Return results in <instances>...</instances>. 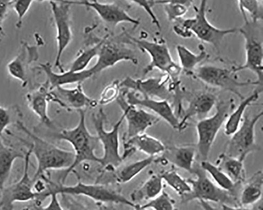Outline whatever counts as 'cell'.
<instances>
[{"instance_id": "cell-45", "label": "cell", "mask_w": 263, "mask_h": 210, "mask_svg": "<svg viewBox=\"0 0 263 210\" xmlns=\"http://www.w3.org/2000/svg\"><path fill=\"white\" fill-rule=\"evenodd\" d=\"M67 210H90L71 199L69 195H61Z\"/></svg>"}, {"instance_id": "cell-33", "label": "cell", "mask_w": 263, "mask_h": 210, "mask_svg": "<svg viewBox=\"0 0 263 210\" xmlns=\"http://www.w3.org/2000/svg\"><path fill=\"white\" fill-rule=\"evenodd\" d=\"M109 35L104 36L93 46L86 48L80 51L73 61L69 70L80 72L86 70L92 60L98 57L102 45Z\"/></svg>"}, {"instance_id": "cell-17", "label": "cell", "mask_w": 263, "mask_h": 210, "mask_svg": "<svg viewBox=\"0 0 263 210\" xmlns=\"http://www.w3.org/2000/svg\"><path fill=\"white\" fill-rule=\"evenodd\" d=\"M70 5L84 6L95 11L102 21L112 28L122 23L139 26L140 20L130 16L126 10L116 3H102L96 1H66Z\"/></svg>"}, {"instance_id": "cell-19", "label": "cell", "mask_w": 263, "mask_h": 210, "mask_svg": "<svg viewBox=\"0 0 263 210\" xmlns=\"http://www.w3.org/2000/svg\"><path fill=\"white\" fill-rule=\"evenodd\" d=\"M123 91L129 104L150 110L153 114L164 120L173 129L179 131L180 120L168 101L142 97L134 92Z\"/></svg>"}, {"instance_id": "cell-15", "label": "cell", "mask_w": 263, "mask_h": 210, "mask_svg": "<svg viewBox=\"0 0 263 210\" xmlns=\"http://www.w3.org/2000/svg\"><path fill=\"white\" fill-rule=\"evenodd\" d=\"M56 29L57 51L54 62L56 68L64 72L61 59L66 49L71 44L73 33L70 19L71 5L66 1L50 2Z\"/></svg>"}, {"instance_id": "cell-40", "label": "cell", "mask_w": 263, "mask_h": 210, "mask_svg": "<svg viewBox=\"0 0 263 210\" xmlns=\"http://www.w3.org/2000/svg\"><path fill=\"white\" fill-rule=\"evenodd\" d=\"M33 1H13L12 8L17 16L16 27L20 29L23 26V20L31 8Z\"/></svg>"}, {"instance_id": "cell-6", "label": "cell", "mask_w": 263, "mask_h": 210, "mask_svg": "<svg viewBox=\"0 0 263 210\" xmlns=\"http://www.w3.org/2000/svg\"><path fill=\"white\" fill-rule=\"evenodd\" d=\"M215 113L211 117L199 120L196 125L197 136V149L202 161L208 160L212 145L218 133L234 110L231 100L217 101Z\"/></svg>"}, {"instance_id": "cell-20", "label": "cell", "mask_w": 263, "mask_h": 210, "mask_svg": "<svg viewBox=\"0 0 263 210\" xmlns=\"http://www.w3.org/2000/svg\"><path fill=\"white\" fill-rule=\"evenodd\" d=\"M38 47L27 42H22L21 50L17 55L7 66V71L13 78L20 81L23 87L29 82L30 68L39 59Z\"/></svg>"}, {"instance_id": "cell-41", "label": "cell", "mask_w": 263, "mask_h": 210, "mask_svg": "<svg viewBox=\"0 0 263 210\" xmlns=\"http://www.w3.org/2000/svg\"><path fill=\"white\" fill-rule=\"evenodd\" d=\"M138 6L142 8L150 16L152 23L155 25L159 30H161V24L158 18L153 11V8L156 6V1H139V2H131Z\"/></svg>"}, {"instance_id": "cell-44", "label": "cell", "mask_w": 263, "mask_h": 210, "mask_svg": "<svg viewBox=\"0 0 263 210\" xmlns=\"http://www.w3.org/2000/svg\"><path fill=\"white\" fill-rule=\"evenodd\" d=\"M13 1H0V35L3 33V25L12 9Z\"/></svg>"}, {"instance_id": "cell-16", "label": "cell", "mask_w": 263, "mask_h": 210, "mask_svg": "<svg viewBox=\"0 0 263 210\" xmlns=\"http://www.w3.org/2000/svg\"><path fill=\"white\" fill-rule=\"evenodd\" d=\"M117 101L122 111L127 123V131L123 139L145 133L146 130L158 123L161 119L143 108L129 104L126 100L124 91Z\"/></svg>"}, {"instance_id": "cell-29", "label": "cell", "mask_w": 263, "mask_h": 210, "mask_svg": "<svg viewBox=\"0 0 263 210\" xmlns=\"http://www.w3.org/2000/svg\"><path fill=\"white\" fill-rule=\"evenodd\" d=\"M176 50L180 62L179 66L182 71L188 75L192 76L200 63L209 57V54L203 47H201L199 53H193L182 45H178Z\"/></svg>"}, {"instance_id": "cell-49", "label": "cell", "mask_w": 263, "mask_h": 210, "mask_svg": "<svg viewBox=\"0 0 263 210\" xmlns=\"http://www.w3.org/2000/svg\"><path fill=\"white\" fill-rule=\"evenodd\" d=\"M0 210H2V204L1 201H0Z\"/></svg>"}, {"instance_id": "cell-21", "label": "cell", "mask_w": 263, "mask_h": 210, "mask_svg": "<svg viewBox=\"0 0 263 210\" xmlns=\"http://www.w3.org/2000/svg\"><path fill=\"white\" fill-rule=\"evenodd\" d=\"M217 97L210 92H203L196 94L190 100L187 107L183 110L179 117L180 132L183 131L188 121L193 117L202 120L206 117L216 106Z\"/></svg>"}, {"instance_id": "cell-47", "label": "cell", "mask_w": 263, "mask_h": 210, "mask_svg": "<svg viewBox=\"0 0 263 210\" xmlns=\"http://www.w3.org/2000/svg\"><path fill=\"white\" fill-rule=\"evenodd\" d=\"M198 201L203 210H219L216 207L210 204L208 202L201 200H198Z\"/></svg>"}, {"instance_id": "cell-34", "label": "cell", "mask_w": 263, "mask_h": 210, "mask_svg": "<svg viewBox=\"0 0 263 210\" xmlns=\"http://www.w3.org/2000/svg\"><path fill=\"white\" fill-rule=\"evenodd\" d=\"M200 166L213 180V182L223 190L232 194L235 184L220 167L208 160L202 161Z\"/></svg>"}, {"instance_id": "cell-18", "label": "cell", "mask_w": 263, "mask_h": 210, "mask_svg": "<svg viewBox=\"0 0 263 210\" xmlns=\"http://www.w3.org/2000/svg\"><path fill=\"white\" fill-rule=\"evenodd\" d=\"M50 98L51 102L70 112L95 108L98 105V101L85 93L82 83L77 84L76 87L72 89L56 88L50 91Z\"/></svg>"}, {"instance_id": "cell-36", "label": "cell", "mask_w": 263, "mask_h": 210, "mask_svg": "<svg viewBox=\"0 0 263 210\" xmlns=\"http://www.w3.org/2000/svg\"><path fill=\"white\" fill-rule=\"evenodd\" d=\"M163 181L181 198L191 192L190 184L176 171H165L160 174Z\"/></svg>"}, {"instance_id": "cell-32", "label": "cell", "mask_w": 263, "mask_h": 210, "mask_svg": "<svg viewBox=\"0 0 263 210\" xmlns=\"http://www.w3.org/2000/svg\"><path fill=\"white\" fill-rule=\"evenodd\" d=\"M218 166L236 184L245 180L244 161L224 154L219 157Z\"/></svg>"}, {"instance_id": "cell-12", "label": "cell", "mask_w": 263, "mask_h": 210, "mask_svg": "<svg viewBox=\"0 0 263 210\" xmlns=\"http://www.w3.org/2000/svg\"><path fill=\"white\" fill-rule=\"evenodd\" d=\"M121 36L120 34L110 38L109 35L106 38L100 49L96 65L90 68L94 75L123 61L138 65V60L135 51L127 46L130 40L125 42V40H122Z\"/></svg>"}, {"instance_id": "cell-43", "label": "cell", "mask_w": 263, "mask_h": 210, "mask_svg": "<svg viewBox=\"0 0 263 210\" xmlns=\"http://www.w3.org/2000/svg\"><path fill=\"white\" fill-rule=\"evenodd\" d=\"M12 122V109L0 106V136Z\"/></svg>"}, {"instance_id": "cell-27", "label": "cell", "mask_w": 263, "mask_h": 210, "mask_svg": "<svg viewBox=\"0 0 263 210\" xmlns=\"http://www.w3.org/2000/svg\"><path fill=\"white\" fill-rule=\"evenodd\" d=\"M25 154L6 145L0 139V192L10 176L15 161L18 159H24Z\"/></svg>"}, {"instance_id": "cell-37", "label": "cell", "mask_w": 263, "mask_h": 210, "mask_svg": "<svg viewBox=\"0 0 263 210\" xmlns=\"http://www.w3.org/2000/svg\"><path fill=\"white\" fill-rule=\"evenodd\" d=\"M239 9L249 13L250 20L253 24H258L262 19V7L261 2L256 0H243L237 2Z\"/></svg>"}, {"instance_id": "cell-4", "label": "cell", "mask_w": 263, "mask_h": 210, "mask_svg": "<svg viewBox=\"0 0 263 210\" xmlns=\"http://www.w3.org/2000/svg\"><path fill=\"white\" fill-rule=\"evenodd\" d=\"M106 119V115L102 109L92 116L97 136L103 150V155L100 157V165L104 171L113 173L124 160L120 152L119 138L120 128L124 120V116L122 114L109 131L105 129Z\"/></svg>"}, {"instance_id": "cell-26", "label": "cell", "mask_w": 263, "mask_h": 210, "mask_svg": "<svg viewBox=\"0 0 263 210\" xmlns=\"http://www.w3.org/2000/svg\"><path fill=\"white\" fill-rule=\"evenodd\" d=\"M163 182L160 175L153 174L131 193V201L136 204L137 202L154 199L163 192Z\"/></svg>"}, {"instance_id": "cell-5", "label": "cell", "mask_w": 263, "mask_h": 210, "mask_svg": "<svg viewBox=\"0 0 263 210\" xmlns=\"http://www.w3.org/2000/svg\"><path fill=\"white\" fill-rule=\"evenodd\" d=\"M126 35L132 44L147 53L150 57L149 65L143 71L144 76L157 69L168 76L172 82L179 83V76L182 71L173 60L165 42L137 38L127 32Z\"/></svg>"}, {"instance_id": "cell-14", "label": "cell", "mask_w": 263, "mask_h": 210, "mask_svg": "<svg viewBox=\"0 0 263 210\" xmlns=\"http://www.w3.org/2000/svg\"><path fill=\"white\" fill-rule=\"evenodd\" d=\"M171 80L167 75L146 79H135L127 77L120 81L121 89L133 91L142 97L174 101L175 93L167 83Z\"/></svg>"}, {"instance_id": "cell-38", "label": "cell", "mask_w": 263, "mask_h": 210, "mask_svg": "<svg viewBox=\"0 0 263 210\" xmlns=\"http://www.w3.org/2000/svg\"><path fill=\"white\" fill-rule=\"evenodd\" d=\"M140 206L143 208L151 210H175L174 200L164 191L154 199Z\"/></svg>"}, {"instance_id": "cell-10", "label": "cell", "mask_w": 263, "mask_h": 210, "mask_svg": "<svg viewBox=\"0 0 263 210\" xmlns=\"http://www.w3.org/2000/svg\"><path fill=\"white\" fill-rule=\"evenodd\" d=\"M193 174L196 178L187 179L191 186V192L181 198L183 203L201 200L231 206L234 204V199L231 196L232 194L219 187L208 176L207 173L200 165L194 166Z\"/></svg>"}, {"instance_id": "cell-46", "label": "cell", "mask_w": 263, "mask_h": 210, "mask_svg": "<svg viewBox=\"0 0 263 210\" xmlns=\"http://www.w3.org/2000/svg\"><path fill=\"white\" fill-rule=\"evenodd\" d=\"M222 210H254L244 206L237 207L227 204H222Z\"/></svg>"}, {"instance_id": "cell-39", "label": "cell", "mask_w": 263, "mask_h": 210, "mask_svg": "<svg viewBox=\"0 0 263 210\" xmlns=\"http://www.w3.org/2000/svg\"><path fill=\"white\" fill-rule=\"evenodd\" d=\"M121 93L120 81L116 80L105 88L101 94L98 104L106 105L117 100Z\"/></svg>"}, {"instance_id": "cell-30", "label": "cell", "mask_w": 263, "mask_h": 210, "mask_svg": "<svg viewBox=\"0 0 263 210\" xmlns=\"http://www.w3.org/2000/svg\"><path fill=\"white\" fill-rule=\"evenodd\" d=\"M156 157H148L144 159L131 162L114 172V179L120 184H124L133 180L153 162Z\"/></svg>"}, {"instance_id": "cell-13", "label": "cell", "mask_w": 263, "mask_h": 210, "mask_svg": "<svg viewBox=\"0 0 263 210\" xmlns=\"http://www.w3.org/2000/svg\"><path fill=\"white\" fill-rule=\"evenodd\" d=\"M32 155V148L30 145L25 154L23 176L18 181L5 186L0 192L2 210H13L14 204L16 202L34 201L36 200L37 196L33 190V181L29 175L30 158Z\"/></svg>"}, {"instance_id": "cell-11", "label": "cell", "mask_w": 263, "mask_h": 210, "mask_svg": "<svg viewBox=\"0 0 263 210\" xmlns=\"http://www.w3.org/2000/svg\"><path fill=\"white\" fill-rule=\"evenodd\" d=\"M262 116L261 111L253 117H244L238 130L231 136L226 155L245 161L249 155L259 150L255 139V127Z\"/></svg>"}, {"instance_id": "cell-31", "label": "cell", "mask_w": 263, "mask_h": 210, "mask_svg": "<svg viewBox=\"0 0 263 210\" xmlns=\"http://www.w3.org/2000/svg\"><path fill=\"white\" fill-rule=\"evenodd\" d=\"M261 171L257 172L244 186L240 196L239 203L242 206L255 204L262 196L263 178Z\"/></svg>"}, {"instance_id": "cell-42", "label": "cell", "mask_w": 263, "mask_h": 210, "mask_svg": "<svg viewBox=\"0 0 263 210\" xmlns=\"http://www.w3.org/2000/svg\"><path fill=\"white\" fill-rule=\"evenodd\" d=\"M50 197V201L46 206L34 202L31 206L26 208L27 210H64L59 200L58 195L52 194Z\"/></svg>"}, {"instance_id": "cell-1", "label": "cell", "mask_w": 263, "mask_h": 210, "mask_svg": "<svg viewBox=\"0 0 263 210\" xmlns=\"http://www.w3.org/2000/svg\"><path fill=\"white\" fill-rule=\"evenodd\" d=\"M79 119L75 128L64 130L56 135L58 140L67 141L71 144L75 155L74 161L68 171H65L60 183L64 184L66 180L76 167L84 163L93 162L101 164V158L96 155V151L100 141L97 135H93L87 129L86 124V110H80Z\"/></svg>"}, {"instance_id": "cell-50", "label": "cell", "mask_w": 263, "mask_h": 210, "mask_svg": "<svg viewBox=\"0 0 263 210\" xmlns=\"http://www.w3.org/2000/svg\"><path fill=\"white\" fill-rule=\"evenodd\" d=\"M24 210H27L26 208H25Z\"/></svg>"}, {"instance_id": "cell-24", "label": "cell", "mask_w": 263, "mask_h": 210, "mask_svg": "<svg viewBox=\"0 0 263 210\" xmlns=\"http://www.w3.org/2000/svg\"><path fill=\"white\" fill-rule=\"evenodd\" d=\"M196 149L192 146H171L166 148L161 158L155 162L171 163L190 174H193Z\"/></svg>"}, {"instance_id": "cell-22", "label": "cell", "mask_w": 263, "mask_h": 210, "mask_svg": "<svg viewBox=\"0 0 263 210\" xmlns=\"http://www.w3.org/2000/svg\"><path fill=\"white\" fill-rule=\"evenodd\" d=\"M123 140L124 152L122 155L125 160L136 152H140L148 157H156L163 154L166 146L159 139L144 133Z\"/></svg>"}, {"instance_id": "cell-9", "label": "cell", "mask_w": 263, "mask_h": 210, "mask_svg": "<svg viewBox=\"0 0 263 210\" xmlns=\"http://www.w3.org/2000/svg\"><path fill=\"white\" fill-rule=\"evenodd\" d=\"M206 85L223 91L230 92L241 100L245 98L240 89L250 86H260L257 81H239L232 69L212 65H203L197 67L192 75Z\"/></svg>"}, {"instance_id": "cell-25", "label": "cell", "mask_w": 263, "mask_h": 210, "mask_svg": "<svg viewBox=\"0 0 263 210\" xmlns=\"http://www.w3.org/2000/svg\"><path fill=\"white\" fill-rule=\"evenodd\" d=\"M50 87L47 81L38 88L29 93L26 96L30 110L36 115L41 122L51 128L52 122L48 114V107L50 101Z\"/></svg>"}, {"instance_id": "cell-35", "label": "cell", "mask_w": 263, "mask_h": 210, "mask_svg": "<svg viewBox=\"0 0 263 210\" xmlns=\"http://www.w3.org/2000/svg\"><path fill=\"white\" fill-rule=\"evenodd\" d=\"M192 1H156V5L163 6L167 19L174 23L182 18L192 5Z\"/></svg>"}, {"instance_id": "cell-48", "label": "cell", "mask_w": 263, "mask_h": 210, "mask_svg": "<svg viewBox=\"0 0 263 210\" xmlns=\"http://www.w3.org/2000/svg\"><path fill=\"white\" fill-rule=\"evenodd\" d=\"M134 210H151L148 209L143 208L141 207L140 205L137 204L136 206L134 208Z\"/></svg>"}, {"instance_id": "cell-8", "label": "cell", "mask_w": 263, "mask_h": 210, "mask_svg": "<svg viewBox=\"0 0 263 210\" xmlns=\"http://www.w3.org/2000/svg\"><path fill=\"white\" fill-rule=\"evenodd\" d=\"M244 20L243 26L238 29L245 40L246 61L245 64L232 68L236 74L240 71L250 70L257 78L262 86L263 76V48L261 39L257 35L258 24H253L248 18L246 12L239 9Z\"/></svg>"}, {"instance_id": "cell-28", "label": "cell", "mask_w": 263, "mask_h": 210, "mask_svg": "<svg viewBox=\"0 0 263 210\" xmlns=\"http://www.w3.org/2000/svg\"><path fill=\"white\" fill-rule=\"evenodd\" d=\"M261 92V90H257L250 96L241 100L240 103L229 115L224 124V133L227 136H231L238 130L246 110L258 100Z\"/></svg>"}, {"instance_id": "cell-3", "label": "cell", "mask_w": 263, "mask_h": 210, "mask_svg": "<svg viewBox=\"0 0 263 210\" xmlns=\"http://www.w3.org/2000/svg\"><path fill=\"white\" fill-rule=\"evenodd\" d=\"M47 190L39 196L43 202L52 194L58 195L81 196L102 203L123 204L134 208L137 204L124 197L121 192L112 186L103 184H87L78 181L73 185L55 183L47 177Z\"/></svg>"}, {"instance_id": "cell-7", "label": "cell", "mask_w": 263, "mask_h": 210, "mask_svg": "<svg viewBox=\"0 0 263 210\" xmlns=\"http://www.w3.org/2000/svg\"><path fill=\"white\" fill-rule=\"evenodd\" d=\"M207 2L201 1L199 7H195V15L190 18H181L178 24L191 32L203 42L212 46L218 52L224 38L228 35L238 32L237 28L221 29L212 25L206 16Z\"/></svg>"}, {"instance_id": "cell-2", "label": "cell", "mask_w": 263, "mask_h": 210, "mask_svg": "<svg viewBox=\"0 0 263 210\" xmlns=\"http://www.w3.org/2000/svg\"><path fill=\"white\" fill-rule=\"evenodd\" d=\"M18 128L31 139L32 155L37 163L33 181L50 171H68L73 165L75 155L73 152L63 150L56 145L42 139L31 132L20 121L16 123Z\"/></svg>"}, {"instance_id": "cell-23", "label": "cell", "mask_w": 263, "mask_h": 210, "mask_svg": "<svg viewBox=\"0 0 263 210\" xmlns=\"http://www.w3.org/2000/svg\"><path fill=\"white\" fill-rule=\"evenodd\" d=\"M39 69L46 75V81L49 83L50 91L56 88L64 87L70 84L82 83L94 76L91 69L80 72L69 70L57 73L53 71L49 62L41 63L39 65Z\"/></svg>"}]
</instances>
